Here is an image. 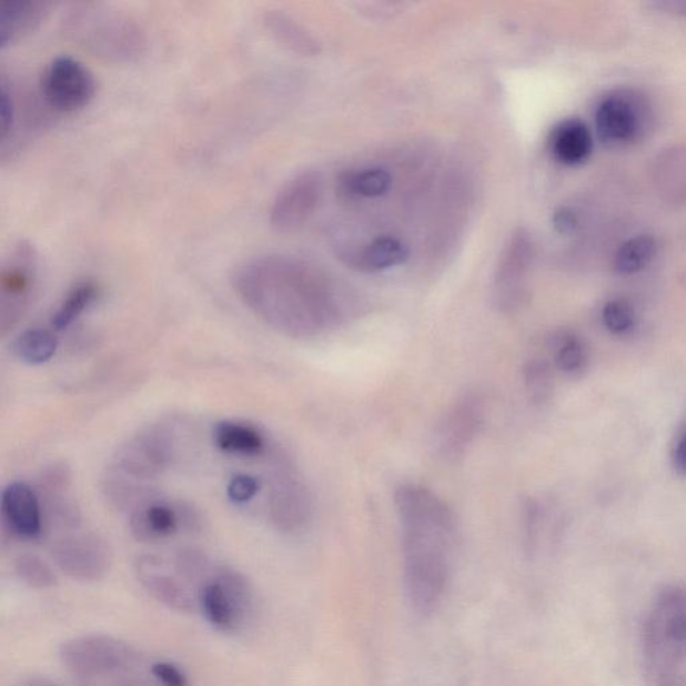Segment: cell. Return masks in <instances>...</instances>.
<instances>
[{"instance_id":"28","label":"cell","mask_w":686,"mask_h":686,"mask_svg":"<svg viewBox=\"0 0 686 686\" xmlns=\"http://www.w3.org/2000/svg\"><path fill=\"white\" fill-rule=\"evenodd\" d=\"M16 573L23 584L38 588V591L54 587L58 582L54 569L49 563L34 554L19 556L16 562Z\"/></svg>"},{"instance_id":"26","label":"cell","mask_w":686,"mask_h":686,"mask_svg":"<svg viewBox=\"0 0 686 686\" xmlns=\"http://www.w3.org/2000/svg\"><path fill=\"white\" fill-rule=\"evenodd\" d=\"M140 481L120 474V472H110L102 488L110 502L119 508H131L132 513L144 504L152 502L151 492L140 484Z\"/></svg>"},{"instance_id":"7","label":"cell","mask_w":686,"mask_h":686,"mask_svg":"<svg viewBox=\"0 0 686 686\" xmlns=\"http://www.w3.org/2000/svg\"><path fill=\"white\" fill-rule=\"evenodd\" d=\"M97 83L85 64L69 56L54 58L44 69L40 94L58 113H74L94 99Z\"/></svg>"},{"instance_id":"9","label":"cell","mask_w":686,"mask_h":686,"mask_svg":"<svg viewBox=\"0 0 686 686\" xmlns=\"http://www.w3.org/2000/svg\"><path fill=\"white\" fill-rule=\"evenodd\" d=\"M51 556L68 577L82 582L100 581L112 566V549L100 535H64L51 546Z\"/></svg>"},{"instance_id":"37","label":"cell","mask_w":686,"mask_h":686,"mask_svg":"<svg viewBox=\"0 0 686 686\" xmlns=\"http://www.w3.org/2000/svg\"><path fill=\"white\" fill-rule=\"evenodd\" d=\"M176 510H178V515H179L180 527H184L190 531H196V529H200V527H202L203 519H202V516H200V513L198 510L191 506H188V504H183V503H180Z\"/></svg>"},{"instance_id":"25","label":"cell","mask_w":686,"mask_h":686,"mask_svg":"<svg viewBox=\"0 0 686 686\" xmlns=\"http://www.w3.org/2000/svg\"><path fill=\"white\" fill-rule=\"evenodd\" d=\"M99 286L94 282L85 281L75 284L63 297L60 307L57 309L53 319H51V327L56 332H62V330L73 325L92 306L99 297Z\"/></svg>"},{"instance_id":"19","label":"cell","mask_w":686,"mask_h":686,"mask_svg":"<svg viewBox=\"0 0 686 686\" xmlns=\"http://www.w3.org/2000/svg\"><path fill=\"white\" fill-rule=\"evenodd\" d=\"M132 535L139 542H153L168 538L180 527L176 507L152 501L134 510L131 515Z\"/></svg>"},{"instance_id":"13","label":"cell","mask_w":686,"mask_h":686,"mask_svg":"<svg viewBox=\"0 0 686 686\" xmlns=\"http://www.w3.org/2000/svg\"><path fill=\"white\" fill-rule=\"evenodd\" d=\"M270 517L282 533L294 534L306 527L312 516V497L293 472H282L270 494Z\"/></svg>"},{"instance_id":"24","label":"cell","mask_w":686,"mask_h":686,"mask_svg":"<svg viewBox=\"0 0 686 686\" xmlns=\"http://www.w3.org/2000/svg\"><path fill=\"white\" fill-rule=\"evenodd\" d=\"M57 349L58 340L53 330L40 327L26 330L11 345L16 357L31 366L47 364L54 357Z\"/></svg>"},{"instance_id":"1","label":"cell","mask_w":686,"mask_h":686,"mask_svg":"<svg viewBox=\"0 0 686 686\" xmlns=\"http://www.w3.org/2000/svg\"><path fill=\"white\" fill-rule=\"evenodd\" d=\"M241 301L265 325L295 340L321 336L365 312L357 290L302 258L265 254L244 261L232 275Z\"/></svg>"},{"instance_id":"14","label":"cell","mask_w":686,"mask_h":686,"mask_svg":"<svg viewBox=\"0 0 686 686\" xmlns=\"http://www.w3.org/2000/svg\"><path fill=\"white\" fill-rule=\"evenodd\" d=\"M134 573L141 586L160 604L178 613L196 611L198 601L193 598L184 579L178 573L172 574L158 556H140L134 563Z\"/></svg>"},{"instance_id":"38","label":"cell","mask_w":686,"mask_h":686,"mask_svg":"<svg viewBox=\"0 0 686 686\" xmlns=\"http://www.w3.org/2000/svg\"><path fill=\"white\" fill-rule=\"evenodd\" d=\"M675 464L676 468L682 472V474L686 475V432L683 437L679 438L677 444V450L675 453Z\"/></svg>"},{"instance_id":"40","label":"cell","mask_w":686,"mask_h":686,"mask_svg":"<svg viewBox=\"0 0 686 686\" xmlns=\"http://www.w3.org/2000/svg\"><path fill=\"white\" fill-rule=\"evenodd\" d=\"M683 6H684V9L686 10V3H684Z\"/></svg>"},{"instance_id":"6","label":"cell","mask_w":686,"mask_h":686,"mask_svg":"<svg viewBox=\"0 0 686 686\" xmlns=\"http://www.w3.org/2000/svg\"><path fill=\"white\" fill-rule=\"evenodd\" d=\"M534 244L524 230L511 234L502 251L492 282V301L503 314H514L528 297V276Z\"/></svg>"},{"instance_id":"15","label":"cell","mask_w":686,"mask_h":686,"mask_svg":"<svg viewBox=\"0 0 686 686\" xmlns=\"http://www.w3.org/2000/svg\"><path fill=\"white\" fill-rule=\"evenodd\" d=\"M2 516L6 526L19 538H40L43 528L40 497L29 484L14 482L3 490Z\"/></svg>"},{"instance_id":"10","label":"cell","mask_w":686,"mask_h":686,"mask_svg":"<svg viewBox=\"0 0 686 686\" xmlns=\"http://www.w3.org/2000/svg\"><path fill=\"white\" fill-rule=\"evenodd\" d=\"M322 198L319 172L304 171L282 186L270 210L271 226L281 234L295 232L309 222Z\"/></svg>"},{"instance_id":"12","label":"cell","mask_w":686,"mask_h":686,"mask_svg":"<svg viewBox=\"0 0 686 686\" xmlns=\"http://www.w3.org/2000/svg\"><path fill=\"white\" fill-rule=\"evenodd\" d=\"M646 109L637 94L621 90L601 101L595 124L599 139L606 145L630 144L644 131Z\"/></svg>"},{"instance_id":"4","label":"cell","mask_w":686,"mask_h":686,"mask_svg":"<svg viewBox=\"0 0 686 686\" xmlns=\"http://www.w3.org/2000/svg\"><path fill=\"white\" fill-rule=\"evenodd\" d=\"M61 662L79 677L95 678L118 675L132 669L138 663V652L119 638L82 636L71 638L61 646Z\"/></svg>"},{"instance_id":"27","label":"cell","mask_w":686,"mask_h":686,"mask_svg":"<svg viewBox=\"0 0 686 686\" xmlns=\"http://www.w3.org/2000/svg\"><path fill=\"white\" fill-rule=\"evenodd\" d=\"M656 239L650 235H638L621 245L616 256V270L619 274L632 275L644 270L656 256Z\"/></svg>"},{"instance_id":"16","label":"cell","mask_w":686,"mask_h":686,"mask_svg":"<svg viewBox=\"0 0 686 686\" xmlns=\"http://www.w3.org/2000/svg\"><path fill=\"white\" fill-rule=\"evenodd\" d=\"M53 3L48 0H3L0 3V48L11 47L40 28Z\"/></svg>"},{"instance_id":"3","label":"cell","mask_w":686,"mask_h":686,"mask_svg":"<svg viewBox=\"0 0 686 686\" xmlns=\"http://www.w3.org/2000/svg\"><path fill=\"white\" fill-rule=\"evenodd\" d=\"M63 28L71 40L105 61L133 62L147 50L142 26L124 11L103 3H74L64 17Z\"/></svg>"},{"instance_id":"30","label":"cell","mask_w":686,"mask_h":686,"mask_svg":"<svg viewBox=\"0 0 686 686\" xmlns=\"http://www.w3.org/2000/svg\"><path fill=\"white\" fill-rule=\"evenodd\" d=\"M524 386L535 404H545L553 394V374L547 362L529 360L523 369Z\"/></svg>"},{"instance_id":"32","label":"cell","mask_w":686,"mask_h":686,"mask_svg":"<svg viewBox=\"0 0 686 686\" xmlns=\"http://www.w3.org/2000/svg\"><path fill=\"white\" fill-rule=\"evenodd\" d=\"M605 326L608 332L614 334H623L629 332L636 321L633 306L625 300H614L606 303L604 313H602Z\"/></svg>"},{"instance_id":"33","label":"cell","mask_w":686,"mask_h":686,"mask_svg":"<svg viewBox=\"0 0 686 686\" xmlns=\"http://www.w3.org/2000/svg\"><path fill=\"white\" fill-rule=\"evenodd\" d=\"M70 481L71 474L67 465L53 464L43 470L38 481V490L44 497L67 494Z\"/></svg>"},{"instance_id":"23","label":"cell","mask_w":686,"mask_h":686,"mask_svg":"<svg viewBox=\"0 0 686 686\" xmlns=\"http://www.w3.org/2000/svg\"><path fill=\"white\" fill-rule=\"evenodd\" d=\"M213 440L220 450L234 455L256 456L264 448L261 432L242 423H218L213 430Z\"/></svg>"},{"instance_id":"18","label":"cell","mask_w":686,"mask_h":686,"mask_svg":"<svg viewBox=\"0 0 686 686\" xmlns=\"http://www.w3.org/2000/svg\"><path fill=\"white\" fill-rule=\"evenodd\" d=\"M549 151L558 163L578 167L591 158L593 139L591 129L579 119L559 122L549 134Z\"/></svg>"},{"instance_id":"20","label":"cell","mask_w":686,"mask_h":686,"mask_svg":"<svg viewBox=\"0 0 686 686\" xmlns=\"http://www.w3.org/2000/svg\"><path fill=\"white\" fill-rule=\"evenodd\" d=\"M198 606L209 624L219 632H234L241 625L229 593L215 577V569H213L211 577L200 585Z\"/></svg>"},{"instance_id":"34","label":"cell","mask_w":686,"mask_h":686,"mask_svg":"<svg viewBox=\"0 0 686 686\" xmlns=\"http://www.w3.org/2000/svg\"><path fill=\"white\" fill-rule=\"evenodd\" d=\"M259 488H261V483L256 477L245 474L235 475L226 487V495L232 503L243 504L250 502L258 494Z\"/></svg>"},{"instance_id":"11","label":"cell","mask_w":686,"mask_h":686,"mask_svg":"<svg viewBox=\"0 0 686 686\" xmlns=\"http://www.w3.org/2000/svg\"><path fill=\"white\" fill-rule=\"evenodd\" d=\"M172 458V444L163 430L149 428L129 438L115 453L113 467L122 475L145 482L163 474Z\"/></svg>"},{"instance_id":"22","label":"cell","mask_w":686,"mask_h":686,"mask_svg":"<svg viewBox=\"0 0 686 686\" xmlns=\"http://www.w3.org/2000/svg\"><path fill=\"white\" fill-rule=\"evenodd\" d=\"M342 195L355 199H379L391 191L393 178L380 167L361 168L343 173L340 181Z\"/></svg>"},{"instance_id":"21","label":"cell","mask_w":686,"mask_h":686,"mask_svg":"<svg viewBox=\"0 0 686 686\" xmlns=\"http://www.w3.org/2000/svg\"><path fill=\"white\" fill-rule=\"evenodd\" d=\"M263 23L270 36L293 53L307 57L320 54L321 44L315 40L312 32L284 12H265Z\"/></svg>"},{"instance_id":"8","label":"cell","mask_w":686,"mask_h":686,"mask_svg":"<svg viewBox=\"0 0 686 686\" xmlns=\"http://www.w3.org/2000/svg\"><path fill=\"white\" fill-rule=\"evenodd\" d=\"M487 404L482 393L472 391L456 399L444 413L435 433V446L440 457L457 462L467 455L485 423Z\"/></svg>"},{"instance_id":"35","label":"cell","mask_w":686,"mask_h":686,"mask_svg":"<svg viewBox=\"0 0 686 686\" xmlns=\"http://www.w3.org/2000/svg\"><path fill=\"white\" fill-rule=\"evenodd\" d=\"M152 675L163 686H190L183 670L170 662H159L152 665Z\"/></svg>"},{"instance_id":"29","label":"cell","mask_w":686,"mask_h":686,"mask_svg":"<svg viewBox=\"0 0 686 686\" xmlns=\"http://www.w3.org/2000/svg\"><path fill=\"white\" fill-rule=\"evenodd\" d=\"M555 364L562 373L577 375L587 365V352L578 336L559 335L554 349Z\"/></svg>"},{"instance_id":"17","label":"cell","mask_w":686,"mask_h":686,"mask_svg":"<svg viewBox=\"0 0 686 686\" xmlns=\"http://www.w3.org/2000/svg\"><path fill=\"white\" fill-rule=\"evenodd\" d=\"M341 261L360 273L375 274L403 265L410 248L396 236H380L357 250L341 252Z\"/></svg>"},{"instance_id":"39","label":"cell","mask_w":686,"mask_h":686,"mask_svg":"<svg viewBox=\"0 0 686 686\" xmlns=\"http://www.w3.org/2000/svg\"><path fill=\"white\" fill-rule=\"evenodd\" d=\"M125 686H147V685H125Z\"/></svg>"},{"instance_id":"36","label":"cell","mask_w":686,"mask_h":686,"mask_svg":"<svg viewBox=\"0 0 686 686\" xmlns=\"http://www.w3.org/2000/svg\"><path fill=\"white\" fill-rule=\"evenodd\" d=\"M554 229L561 235H572L578 230L579 219L577 213L568 206L556 210L553 216Z\"/></svg>"},{"instance_id":"31","label":"cell","mask_w":686,"mask_h":686,"mask_svg":"<svg viewBox=\"0 0 686 686\" xmlns=\"http://www.w3.org/2000/svg\"><path fill=\"white\" fill-rule=\"evenodd\" d=\"M176 573L185 582H200L204 584L213 573L211 562L202 552L198 549H183L176 556Z\"/></svg>"},{"instance_id":"2","label":"cell","mask_w":686,"mask_h":686,"mask_svg":"<svg viewBox=\"0 0 686 686\" xmlns=\"http://www.w3.org/2000/svg\"><path fill=\"white\" fill-rule=\"evenodd\" d=\"M394 507L401 527L406 597L413 611L426 617L437 611L448 586L456 517L436 492L417 483L399 485Z\"/></svg>"},{"instance_id":"5","label":"cell","mask_w":686,"mask_h":686,"mask_svg":"<svg viewBox=\"0 0 686 686\" xmlns=\"http://www.w3.org/2000/svg\"><path fill=\"white\" fill-rule=\"evenodd\" d=\"M38 254L22 241L12 248L0 270V330L6 334L23 319L37 286Z\"/></svg>"}]
</instances>
